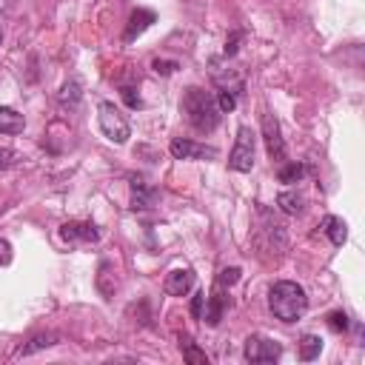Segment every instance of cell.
Returning a JSON list of instances; mask_svg holds the SVG:
<instances>
[{
    "label": "cell",
    "instance_id": "21",
    "mask_svg": "<svg viewBox=\"0 0 365 365\" xmlns=\"http://www.w3.org/2000/svg\"><path fill=\"white\" fill-rule=\"evenodd\" d=\"M217 108L225 114V111H234L237 108V91L234 88H220L217 94Z\"/></svg>",
    "mask_w": 365,
    "mask_h": 365
},
{
    "label": "cell",
    "instance_id": "11",
    "mask_svg": "<svg viewBox=\"0 0 365 365\" xmlns=\"http://www.w3.org/2000/svg\"><path fill=\"white\" fill-rule=\"evenodd\" d=\"M225 305H228V297H225V294H222V288L217 285L211 294H205V314H202V319H205L211 328H214V325H220Z\"/></svg>",
    "mask_w": 365,
    "mask_h": 365
},
{
    "label": "cell",
    "instance_id": "15",
    "mask_svg": "<svg viewBox=\"0 0 365 365\" xmlns=\"http://www.w3.org/2000/svg\"><path fill=\"white\" fill-rule=\"evenodd\" d=\"M180 348H182L185 362H191V365H208V354H205V351H200V348H197V342H194L191 336H180Z\"/></svg>",
    "mask_w": 365,
    "mask_h": 365
},
{
    "label": "cell",
    "instance_id": "27",
    "mask_svg": "<svg viewBox=\"0 0 365 365\" xmlns=\"http://www.w3.org/2000/svg\"><path fill=\"white\" fill-rule=\"evenodd\" d=\"M237 279H240V268H222L220 277H217V285L225 288V285H234Z\"/></svg>",
    "mask_w": 365,
    "mask_h": 365
},
{
    "label": "cell",
    "instance_id": "16",
    "mask_svg": "<svg viewBox=\"0 0 365 365\" xmlns=\"http://www.w3.org/2000/svg\"><path fill=\"white\" fill-rule=\"evenodd\" d=\"M305 174H308V165L294 160V163H285V165L279 168V174H277V177H279V182L294 185V182H302V177H305Z\"/></svg>",
    "mask_w": 365,
    "mask_h": 365
},
{
    "label": "cell",
    "instance_id": "18",
    "mask_svg": "<svg viewBox=\"0 0 365 365\" xmlns=\"http://www.w3.org/2000/svg\"><path fill=\"white\" fill-rule=\"evenodd\" d=\"M319 351H322V339H319L317 334H305V336L299 339V359L311 362L314 356H319Z\"/></svg>",
    "mask_w": 365,
    "mask_h": 365
},
{
    "label": "cell",
    "instance_id": "31",
    "mask_svg": "<svg viewBox=\"0 0 365 365\" xmlns=\"http://www.w3.org/2000/svg\"><path fill=\"white\" fill-rule=\"evenodd\" d=\"M0 43H3V31H0Z\"/></svg>",
    "mask_w": 365,
    "mask_h": 365
},
{
    "label": "cell",
    "instance_id": "24",
    "mask_svg": "<svg viewBox=\"0 0 365 365\" xmlns=\"http://www.w3.org/2000/svg\"><path fill=\"white\" fill-rule=\"evenodd\" d=\"M151 68H154L157 74H163V77H168V74H174V71H177L180 66H177V60H160V57H157V60L151 63Z\"/></svg>",
    "mask_w": 365,
    "mask_h": 365
},
{
    "label": "cell",
    "instance_id": "26",
    "mask_svg": "<svg viewBox=\"0 0 365 365\" xmlns=\"http://www.w3.org/2000/svg\"><path fill=\"white\" fill-rule=\"evenodd\" d=\"M120 94H123V100H125V106H128V108H143V100H140V94H137L131 86H123V88H120Z\"/></svg>",
    "mask_w": 365,
    "mask_h": 365
},
{
    "label": "cell",
    "instance_id": "22",
    "mask_svg": "<svg viewBox=\"0 0 365 365\" xmlns=\"http://www.w3.org/2000/svg\"><path fill=\"white\" fill-rule=\"evenodd\" d=\"M111 274H114L111 262H103V265H100V274H97V288H100L106 297H111L114 288H117V285H108V277H111Z\"/></svg>",
    "mask_w": 365,
    "mask_h": 365
},
{
    "label": "cell",
    "instance_id": "3",
    "mask_svg": "<svg viewBox=\"0 0 365 365\" xmlns=\"http://www.w3.org/2000/svg\"><path fill=\"white\" fill-rule=\"evenodd\" d=\"M97 120H100V131H103V134H106L111 143L123 145V143L128 140L131 125H128V120L123 117V111H120L114 103L103 100V103L97 106Z\"/></svg>",
    "mask_w": 365,
    "mask_h": 365
},
{
    "label": "cell",
    "instance_id": "12",
    "mask_svg": "<svg viewBox=\"0 0 365 365\" xmlns=\"http://www.w3.org/2000/svg\"><path fill=\"white\" fill-rule=\"evenodd\" d=\"M157 20V14L151 11V9H137V11H131V17H128V26H125V34H123V40L125 43H131L134 37H140L151 23Z\"/></svg>",
    "mask_w": 365,
    "mask_h": 365
},
{
    "label": "cell",
    "instance_id": "2",
    "mask_svg": "<svg viewBox=\"0 0 365 365\" xmlns=\"http://www.w3.org/2000/svg\"><path fill=\"white\" fill-rule=\"evenodd\" d=\"M182 111H185V120L191 123V128L200 134H211L222 117V111L217 108V100L202 88H188L182 94Z\"/></svg>",
    "mask_w": 365,
    "mask_h": 365
},
{
    "label": "cell",
    "instance_id": "10",
    "mask_svg": "<svg viewBox=\"0 0 365 365\" xmlns=\"http://www.w3.org/2000/svg\"><path fill=\"white\" fill-rule=\"evenodd\" d=\"M128 180H131V208H134V211H145V208H151L154 200H157V191H154L140 174H131Z\"/></svg>",
    "mask_w": 365,
    "mask_h": 365
},
{
    "label": "cell",
    "instance_id": "14",
    "mask_svg": "<svg viewBox=\"0 0 365 365\" xmlns=\"http://www.w3.org/2000/svg\"><path fill=\"white\" fill-rule=\"evenodd\" d=\"M322 231L328 234V240H331L334 245H342V242L348 240V225H345V220H339V217H334V214H328V217L322 220Z\"/></svg>",
    "mask_w": 365,
    "mask_h": 365
},
{
    "label": "cell",
    "instance_id": "29",
    "mask_svg": "<svg viewBox=\"0 0 365 365\" xmlns=\"http://www.w3.org/2000/svg\"><path fill=\"white\" fill-rule=\"evenodd\" d=\"M242 40V31H234L228 40H225V54H234L237 51V43Z\"/></svg>",
    "mask_w": 365,
    "mask_h": 365
},
{
    "label": "cell",
    "instance_id": "23",
    "mask_svg": "<svg viewBox=\"0 0 365 365\" xmlns=\"http://www.w3.org/2000/svg\"><path fill=\"white\" fill-rule=\"evenodd\" d=\"M348 325H351V322H348V314H345V311H331V314H328V328H331V331L345 334Z\"/></svg>",
    "mask_w": 365,
    "mask_h": 365
},
{
    "label": "cell",
    "instance_id": "1",
    "mask_svg": "<svg viewBox=\"0 0 365 365\" xmlns=\"http://www.w3.org/2000/svg\"><path fill=\"white\" fill-rule=\"evenodd\" d=\"M268 305L274 311L277 319L282 322H297L305 308H308V297H305V288L291 282V279H279L268 288Z\"/></svg>",
    "mask_w": 365,
    "mask_h": 365
},
{
    "label": "cell",
    "instance_id": "7",
    "mask_svg": "<svg viewBox=\"0 0 365 365\" xmlns=\"http://www.w3.org/2000/svg\"><path fill=\"white\" fill-rule=\"evenodd\" d=\"M262 137H265V148H268V157L274 163H282L285 160V143L279 137V123L274 114H262Z\"/></svg>",
    "mask_w": 365,
    "mask_h": 365
},
{
    "label": "cell",
    "instance_id": "30",
    "mask_svg": "<svg viewBox=\"0 0 365 365\" xmlns=\"http://www.w3.org/2000/svg\"><path fill=\"white\" fill-rule=\"evenodd\" d=\"M9 262H11V245L0 240V265H9Z\"/></svg>",
    "mask_w": 365,
    "mask_h": 365
},
{
    "label": "cell",
    "instance_id": "25",
    "mask_svg": "<svg viewBox=\"0 0 365 365\" xmlns=\"http://www.w3.org/2000/svg\"><path fill=\"white\" fill-rule=\"evenodd\" d=\"M17 163H20V154H17V151H11V148H0V171L14 168Z\"/></svg>",
    "mask_w": 365,
    "mask_h": 365
},
{
    "label": "cell",
    "instance_id": "4",
    "mask_svg": "<svg viewBox=\"0 0 365 365\" xmlns=\"http://www.w3.org/2000/svg\"><path fill=\"white\" fill-rule=\"evenodd\" d=\"M254 151H257V134L248 125H242L237 131V143H234V148L228 154V165L234 171H240V174L251 171L254 168Z\"/></svg>",
    "mask_w": 365,
    "mask_h": 365
},
{
    "label": "cell",
    "instance_id": "20",
    "mask_svg": "<svg viewBox=\"0 0 365 365\" xmlns=\"http://www.w3.org/2000/svg\"><path fill=\"white\" fill-rule=\"evenodd\" d=\"M57 342V334H37L29 345H23L20 351H17V356H29V354H34V351H40V348H48V345H54Z\"/></svg>",
    "mask_w": 365,
    "mask_h": 365
},
{
    "label": "cell",
    "instance_id": "13",
    "mask_svg": "<svg viewBox=\"0 0 365 365\" xmlns=\"http://www.w3.org/2000/svg\"><path fill=\"white\" fill-rule=\"evenodd\" d=\"M26 128L23 114H17L9 106H0V134H20Z\"/></svg>",
    "mask_w": 365,
    "mask_h": 365
},
{
    "label": "cell",
    "instance_id": "6",
    "mask_svg": "<svg viewBox=\"0 0 365 365\" xmlns=\"http://www.w3.org/2000/svg\"><path fill=\"white\" fill-rule=\"evenodd\" d=\"M168 151L174 160H214L217 157V148L214 145H205V143H194V140H182V137H174L168 143Z\"/></svg>",
    "mask_w": 365,
    "mask_h": 365
},
{
    "label": "cell",
    "instance_id": "5",
    "mask_svg": "<svg viewBox=\"0 0 365 365\" xmlns=\"http://www.w3.org/2000/svg\"><path fill=\"white\" fill-rule=\"evenodd\" d=\"M242 354H245L248 362H257V365H262V362H277V359L282 356V345H279L277 339H268V336L254 334V336L245 339Z\"/></svg>",
    "mask_w": 365,
    "mask_h": 365
},
{
    "label": "cell",
    "instance_id": "17",
    "mask_svg": "<svg viewBox=\"0 0 365 365\" xmlns=\"http://www.w3.org/2000/svg\"><path fill=\"white\" fill-rule=\"evenodd\" d=\"M277 205H279L285 214H302L305 200H302V194H297V191H282V194L277 197Z\"/></svg>",
    "mask_w": 365,
    "mask_h": 365
},
{
    "label": "cell",
    "instance_id": "28",
    "mask_svg": "<svg viewBox=\"0 0 365 365\" xmlns=\"http://www.w3.org/2000/svg\"><path fill=\"white\" fill-rule=\"evenodd\" d=\"M202 308H205V291H197L194 299H191V317L202 319Z\"/></svg>",
    "mask_w": 365,
    "mask_h": 365
},
{
    "label": "cell",
    "instance_id": "9",
    "mask_svg": "<svg viewBox=\"0 0 365 365\" xmlns=\"http://www.w3.org/2000/svg\"><path fill=\"white\" fill-rule=\"evenodd\" d=\"M163 288H165V294H171V297H185V294L194 288V271H191V268H174V271H168Z\"/></svg>",
    "mask_w": 365,
    "mask_h": 365
},
{
    "label": "cell",
    "instance_id": "8",
    "mask_svg": "<svg viewBox=\"0 0 365 365\" xmlns=\"http://www.w3.org/2000/svg\"><path fill=\"white\" fill-rule=\"evenodd\" d=\"M57 234H60L63 242H97V240H100L97 225H94V222H80V220L63 222Z\"/></svg>",
    "mask_w": 365,
    "mask_h": 365
},
{
    "label": "cell",
    "instance_id": "19",
    "mask_svg": "<svg viewBox=\"0 0 365 365\" xmlns=\"http://www.w3.org/2000/svg\"><path fill=\"white\" fill-rule=\"evenodd\" d=\"M80 97H83V91H80V83H77V80H68V83L60 88V106L74 108V106L80 103Z\"/></svg>",
    "mask_w": 365,
    "mask_h": 365
}]
</instances>
